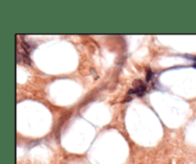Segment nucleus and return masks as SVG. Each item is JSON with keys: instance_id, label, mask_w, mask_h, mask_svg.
<instances>
[{"instance_id": "1", "label": "nucleus", "mask_w": 196, "mask_h": 164, "mask_svg": "<svg viewBox=\"0 0 196 164\" xmlns=\"http://www.w3.org/2000/svg\"><path fill=\"white\" fill-rule=\"evenodd\" d=\"M152 77H153V73L151 72L150 69H147V71H146V80L149 81Z\"/></svg>"}]
</instances>
